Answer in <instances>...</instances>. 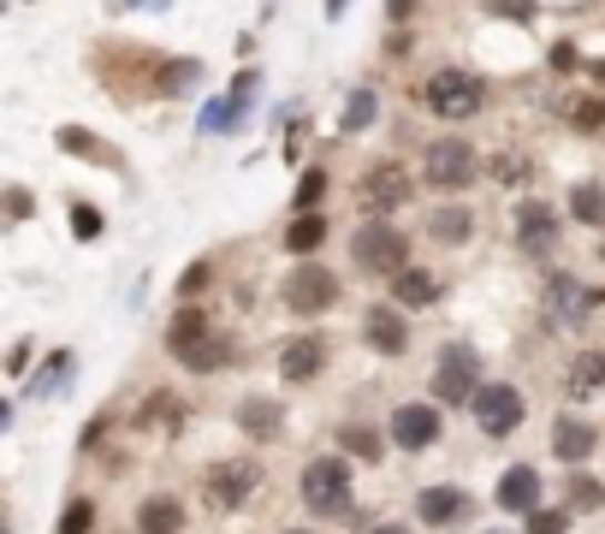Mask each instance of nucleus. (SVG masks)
Instances as JSON below:
<instances>
[{
  "label": "nucleus",
  "instance_id": "obj_1",
  "mask_svg": "<svg viewBox=\"0 0 605 534\" xmlns=\"http://www.w3.org/2000/svg\"><path fill=\"white\" fill-rule=\"evenodd\" d=\"M303 505L315 516H351L356 493H351V457L344 452H326V457H309L303 470Z\"/></svg>",
  "mask_w": 605,
  "mask_h": 534
},
{
  "label": "nucleus",
  "instance_id": "obj_2",
  "mask_svg": "<svg viewBox=\"0 0 605 534\" xmlns=\"http://www.w3.org/2000/svg\"><path fill=\"white\" fill-rule=\"evenodd\" d=\"M351 268L362 273H386V280H397V273L410 268V238L392 226V220H362L356 238H351Z\"/></svg>",
  "mask_w": 605,
  "mask_h": 534
},
{
  "label": "nucleus",
  "instance_id": "obj_3",
  "mask_svg": "<svg viewBox=\"0 0 605 534\" xmlns=\"http://www.w3.org/2000/svg\"><path fill=\"white\" fill-rule=\"evenodd\" d=\"M422 101H427V113H440V119H475V108L487 101V83L475 72H463V66H445V72H434L422 83Z\"/></svg>",
  "mask_w": 605,
  "mask_h": 534
},
{
  "label": "nucleus",
  "instance_id": "obj_4",
  "mask_svg": "<svg viewBox=\"0 0 605 534\" xmlns=\"http://www.w3.org/2000/svg\"><path fill=\"white\" fill-rule=\"evenodd\" d=\"M481 172V154L475 143H463V137H440V143L422 149V179L434 184V191H470Z\"/></svg>",
  "mask_w": 605,
  "mask_h": 534
},
{
  "label": "nucleus",
  "instance_id": "obj_5",
  "mask_svg": "<svg viewBox=\"0 0 605 534\" xmlns=\"http://www.w3.org/2000/svg\"><path fill=\"white\" fill-rule=\"evenodd\" d=\"M481 392V351L475 344H445L434 363V399L440 404H475Z\"/></svg>",
  "mask_w": 605,
  "mask_h": 534
},
{
  "label": "nucleus",
  "instance_id": "obj_6",
  "mask_svg": "<svg viewBox=\"0 0 605 534\" xmlns=\"http://www.w3.org/2000/svg\"><path fill=\"white\" fill-rule=\"evenodd\" d=\"M470 416H475V427H481L487 440H505V434H516V427H523V416H528V399H523L516 386L493 381V386H481V392H475Z\"/></svg>",
  "mask_w": 605,
  "mask_h": 534
},
{
  "label": "nucleus",
  "instance_id": "obj_7",
  "mask_svg": "<svg viewBox=\"0 0 605 534\" xmlns=\"http://www.w3.org/2000/svg\"><path fill=\"white\" fill-rule=\"evenodd\" d=\"M339 303V273L321 262H303L285 273V309L291 315H326Z\"/></svg>",
  "mask_w": 605,
  "mask_h": 534
},
{
  "label": "nucleus",
  "instance_id": "obj_8",
  "mask_svg": "<svg viewBox=\"0 0 605 534\" xmlns=\"http://www.w3.org/2000/svg\"><path fill=\"white\" fill-rule=\"evenodd\" d=\"M255 487H262V470H255L250 457H226L209 470V481H202V498H209L214 511H238V505H250Z\"/></svg>",
  "mask_w": 605,
  "mask_h": 534
},
{
  "label": "nucleus",
  "instance_id": "obj_9",
  "mask_svg": "<svg viewBox=\"0 0 605 534\" xmlns=\"http://www.w3.org/2000/svg\"><path fill=\"white\" fill-rule=\"evenodd\" d=\"M356 197H362V209H369V220H386L392 209H404V202H410V172L397 161H380V167L362 172Z\"/></svg>",
  "mask_w": 605,
  "mask_h": 534
},
{
  "label": "nucleus",
  "instance_id": "obj_10",
  "mask_svg": "<svg viewBox=\"0 0 605 534\" xmlns=\"http://www.w3.org/2000/svg\"><path fill=\"white\" fill-rule=\"evenodd\" d=\"M440 410L434 404H422V399H410V404H397L392 410V440L404 445V452H427V445L440 440Z\"/></svg>",
  "mask_w": 605,
  "mask_h": 534
},
{
  "label": "nucleus",
  "instance_id": "obj_11",
  "mask_svg": "<svg viewBox=\"0 0 605 534\" xmlns=\"http://www.w3.org/2000/svg\"><path fill=\"white\" fill-rule=\"evenodd\" d=\"M493 505L505 511V516H528L541 511V470H528V463H511L505 475H498V493H493Z\"/></svg>",
  "mask_w": 605,
  "mask_h": 534
},
{
  "label": "nucleus",
  "instance_id": "obj_12",
  "mask_svg": "<svg viewBox=\"0 0 605 534\" xmlns=\"http://www.w3.org/2000/svg\"><path fill=\"white\" fill-rule=\"evenodd\" d=\"M594 422H582V416H558L552 422V457H564V470H582L587 457H594Z\"/></svg>",
  "mask_w": 605,
  "mask_h": 534
},
{
  "label": "nucleus",
  "instance_id": "obj_13",
  "mask_svg": "<svg viewBox=\"0 0 605 534\" xmlns=\"http://www.w3.org/2000/svg\"><path fill=\"white\" fill-rule=\"evenodd\" d=\"M516 244L523 250H552L558 244V232H564V220L546 209V202H516Z\"/></svg>",
  "mask_w": 605,
  "mask_h": 534
},
{
  "label": "nucleus",
  "instance_id": "obj_14",
  "mask_svg": "<svg viewBox=\"0 0 605 534\" xmlns=\"http://www.w3.org/2000/svg\"><path fill=\"white\" fill-rule=\"evenodd\" d=\"M362 339L374 344L380 356H404L410 351V326H404V315H397V303H386V309H369V321H362Z\"/></svg>",
  "mask_w": 605,
  "mask_h": 534
},
{
  "label": "nucleus",
  "instance_id": "obj_15",
  "mask_svg": "<svg viewBox=\"0 0 605 534\" xmlns=\"http://www.w3.org/2000/svg\"><path fill=\"white\" fill-rule=\"evenodd\" d=\"M321 363H326V339H321V333H303V339L280 344V374H285L291 386L315 381V374H321Z\"/></svg>",
  "mask_w": 605,
  "mask_h": 534
},
{
  "label": "nucleus",
  "instance_id": "obj_16",
  "mask_svg": "<svg viewBox=\"0 0 605 534\" xmlns=\"http://www.w3.org/2000/svg\"><path fill=\"white\" fill-rule=\"evenodd\" d=\"M463 511H470V493H463V487H445V481H440V487H422L416 493V516H422L427 528H452Z\"/></svg>",
  "mask_w": 605,
  "mask_h": 534
},
{
  "label": "nucleus",
  "instance_id": "obj_17",
  "mask_svg": "<svg viewBox=\"0 0 605 534\" xmlns=\"http://www.w3.org/2000/svg\"><path fill=\"white\" fill-rule=\"evenodd\" d=\"M137 534H184V498L149 493L143 505H137Z\"/></svg>",
  "mask_w": 605,
  "mask_h": 534
},
{
  "label": "nucleus",
  "instance_id": "obj_18",
  "mask_svg": "<svg viewBox=\"0 0 605 534\" xmlns=\"http://www.w3.org/2000/svg\"><path fill=\"white\" fill-rule=\"evenodd\" d=\"M238 427H244L250 440H280L285 434V410L273 399H244L238 404Z\"/></svg>",
  "mask_w": 605,
  "mask_h": 534
},
{
  "label": "nucleus",
  "instance_id": "obj_19",
  "mask_svg": "<svg viewBox=\"0 0 605 534\" xmlns=\"http://www.w3.org/2000/svg\"><path fill=\"white\" fill-rule=\"evenodd\" d=\"M238 356V339H226V333H209L202 344H190V351L179 356V363L190 369V374H220Z\"/></svg>",
  "mask_w": 605,
  "mask_h": 534
},
{
  "label": "nucleus",
  "instance_id": "obj_20",
  "mask_svg": "<svg viewBox=\"0 0 605 534\" xmlns=\"http://www.w3.org/2000/svg\"><path fill=\"white\" fill-rule=\"evenodd\" d=\"M392 298H397V309H422V303H434L440 298V280L427 268H404L392 280Z\"/></svg>",
  "mask_w": 605,
  "mask_h": 534
},
{
  "label": "nucleus",
  "instance_id": "obj_21",
  "mask_svg": "<svg viewBox=\"0 0 605 534\" xmlns=\"http://www.w3.org/2000/svg\"><path fill=\"white\" fill-rule=\"evenodd\" d=\"M202 339H209V315H202L196 303H184V309H179V321L167 326V351H172V356H184L190 344H202Z\"/></svg>",
  "mask_w": 605,
  "mask_h": 534
},
{
  "label": "nucleus",
  "instance_id": "obj_22",
  "mask_svg": "<svg viewBox=\"0 0 605 534\" xmlns=\"http://www.w3.org/2000/svg\"><path fill=\"white\" fill-rule=\"evenodd\" d=\"M564 511H605V481L569 470L564 475Z\"/></svg>",
  "mask_w": 605,
  "mask_h": 534
},
{
  "label": "nucleus",
  "instance_id": "obj_23",
  "mask_svg": "<svg viewBox=\"0 0 605 534\" xmlns=\"http://www.w3.org/2000/svg\"><path fill=\"white\" fill-rule=\"evenodd\" d=\"M326 232H333V226H326V214H298V220L285 226V250H291V255H309V250L326 244Z\"/></svg>",
  "mask_w": 605,
  "mask_h": 534
},
{
  "label": "nucleus",
  "instance_id": "obj_24",
  "mask_svg": "<svg viewBox=\"0 0 605 534\" xmlns=\"http://www.w3.org/2000/svg\"><path fill=\"white\" fill-rule=\"evenodd\" d=\"M569 220H582V226H605V184H576L569 191Z\"/></svg>",
  "mask_w": 605,
  "mask_h": 534
},
{
  "label": "nucleus",
  "instance_id": "obj_25",
  "mask_svg": "<svg viewBox=\"0 0 605 534\" xmlns=\"http://www.w3.org/2000/svg\"><path fill=\"white\" fill-rule=\"evenodd\" d=\"M339 452H344V457H362V463H380V457H386V445H380L374 427L351 422V427H339Z\"/></svg>",
  "mask_w": 605,
  "mask_h": 534
},
{
  "label": "nucleus",
  "instance_id": "obj_26",
  "mask_svg": "<svg viewBox=\"0 0 605 534\" xmlns=\"http://www.w3.org/2000/svg\"><path fill=\"white\" fill-rule=\"evenodd\" d=\"M427 232H434L440 244H463V238L475 232V214L470 209H440V214H427Z\"/></svg>",
  "mask_w": 605,
  "mask_h": 534
},
{
  "label": "nucleus",
  "instance_id": "obj_27",
  "mask_svg": "<svg viewBox=\"0 0 605 534\" xmlns=\"http://www.w3.org/2000/svg\"><path fill=\"white\" fill-rule=\"evenodd\" d=\"M594 303L576 280H552V321H582V309Z\"/></svg>",
  "mask_w": 605,
  "mask_h": 534
},
{
  "label": "nucleus",
  "instance_id": "obj_28",
  "mask_svg": "<svg viewBox=\"0 0 605 534\" xmlns=\"http://www.w3.org/2000/svg\"><path fill=\"white\" fill-rule=\"evenodd\" d=\"M594 386H605V351H582L576 369H569V392H576V399H587Z\"/></svg>",
  "mask_w": 605,
  "mask_h": 534
},
{
  "label": "nucleus",
  "instance_id": "obj_29",
  "mask_svg": "<svg viewBox=\"0 0 605 534\" xmlns=\"http://www.w3.org/2000/svg\"><path fill=\"white\" fill-rule=\"evenodd\" d=\"M196 78H202V66H196V60H167V66H161V95H184V90H196Z\"/></svg>",
  "mask_w": 605,
  "mask_h": 534
},
{
  "label": "nucleus",
  "instance_id": "obj_30",
  "mask_svg": "<svg viewBox=\"0 0 605 534\" xmlns=\"http://www.w3.org/2000/svg\"><path fill=\"white\" fill-rule=\"evenodd\" d=\"M374 113H380V95H374V90H356L351 108H344V131H369Z\"/></svg>",
  "mask_w": 605,
  "mask_h": 534
},
{
  "label": "nucleus",
  "instance_id": "obj_31",
  "mask_svg": "<svg viewBox=\"0 0 605 534\" xmlns=\"http://www.w3.org/2000/svg\"><path fill=\"white\" fill-rule=\"evenodd\" d=\"M95 528V498H72L60 516V534H90Z\"/></svg>",
  "mask_w": 605,
  "mask_h": 534
},
{
  "label": "nucleus",
  "instance_id": "obj_32",
  "mask_svg": "<svg viewBox=\"0 0 605 534\" xmlns=\"http://www.w3.org/2000/svg\"><path fill=\"white\" fill-rule=\"evenodd\" d=\"M48 363H54V369H42V374H37V392H60V386H65V374H72V351H54Z\"/></svg>",
  "mask_w": 605,
  "mask_h": 534
},
{
  "label": "nucleus",
  "instance_id": "obj_33",
  "mask_svg": "<svg viewBox=\"0 0 605 534\" xmlns=\"http://www.w3.org/2000/svg\"><path fill=\"white\" fill-rule=\"evenodd\" d=\"M321 191H326V172H321V167H309V179L298 184V209H303V214H315Z\"/></svg>",
  "mask_w": 605,
  "mask_h": 534
},
{
  "label": "nucleus",
  "instance_id": "obj_34",
  "mask_svg": "<svg viewBox=\"0 0 605 534\" xmlns=\"http://www.w3.org/2000/svg\"><path fill=\"white\" fill-rule=\"evenodd\" d=\"M60 143H65V149H78V154H90V161H113V154H108V149H101V143H95V137H83V131H72V125H65V131H60Z\"/></svg>",
  "mask_w": 605,
  "mask_h": 534
},
{
  "label": "nucleus",
  "instance_id": "obj_35",
  "mask_svg": "<svg viewBox=\"0 0 605 534\" xmlns=\"http://www.w3.org/2000/svg\"><path fill=\"white\" fill-rule=\"evenodd\" d=\"M569 528V511H534L528 516V534H564Z\"/></svg>",
  "mask_w": 605,
  "mask_h": 534
},
{
  "label": "nucleus",
  "instance_id": "obj_36",
  "mask_svg": "<svg viewBox=\"0 0 605 534\" xmlns=\"http://www.w3.org/2000/svg\"><path fill=\"white\" fill-rule=\"evenodd\" d=\"M202 285H209V262H190V268L179 273V298L190 303V298H196V291H202Z\"/></svg>",
  "mask_w": 605,
  "mask_h": 534
},
{
  "label": "nucleus",
  "instance_id": "obj_37",
  "mask_svg": "<svg viewBox=\"0 0 605 534\" xmlns=\"http://www.w3.org/2000/svg\"><path fill=\"white\" fill-rule=\"evenodd\" d=\"M72 232H78V238H101V209L78 202V209H72Z\"/></svg>",
  "mask_w": 605,
  "mask_h": 534
},
{
  "label": "nucleus",
  "instance_id": "obj_38",
  "mask_svg": "<svg viewBox=\"0 0 605 534\" xmlns=\"http://www.w3.org/2000/svg\"><path fill=\"white\" fill-rule=\"evenodd\" d=\"M487 12H498V19H534V0H487Z\"/></svg>",
  "mask_w": 605,
  "mask_h": 534
},
{
  "label": "nucleus",
  "instance_id": "obj_39",
  "mask_svg": "<svg viewBox=\"0 0 605 534\" xmlns=\"http://www.w3.org/2000/svg\"><path fill=\"white\" fill-rule=\"evenodd\" d=\"M493 179H505V184L528 179V161H516V154H498V161H493Z\"/></svg>",
  "mask_w": 605,
  "mask_h": 534
},
{
  "label": "nucleus",
  "instance_id": "obj_40",
  "mask_svg": "<svg viewBox=\"0 0 605 534\" xmlns=\"http://www.w3.org/2000/svg\"><path fill=\"white\" fill-rule=\"evenodd\" d=\"M7 214L24 220V214H30V197H24V191H7Z\"/></svg>",
  "mask_w": 605,
  "mask_h": 534
},
{
  "label": "nucleus",
  "instance_id": "obj_41",
  "mask_svg": "<svg viewBox=\"0 0 605 534\" xmlns=\"http://www.w3.org/2000/svg\"><path fill=\"white\" fill-rule=\"evenodd\" d=\"M374 534H410V528H404V523H380Z\"/></svg>",
  "mask_w": 605,
  "mask_h": 534
},
{
  "label": "nucleus",
  "instance_id": "obj_42",
  "mask_svg": "<svg viewBox=\"0 0 605 534\" xmlns=\"http://www.w3.org/2000/svg\"><path fill=\"white\" fill-rule=\"evenodd\" d=\"M344 7H351V0H326V19H333V12H344Z\"/></svg>",
  "mask_w": 605,
  "mask_h": 534
},
{
  "label": "nucleus",
  "instance_id": "obj_43",
  "mask_svg": "<svg viewBox=\"0 0 605 534\" xmlns=\"http://www.w3.org/2000/svg\"><path fill=\"white\" fill-rule=\"evenodd\" d=\"M280 534H309V528H280Z\"/></svg>",
  "mask_w": 605,
  "mask_h": 534
}]
</instances>
